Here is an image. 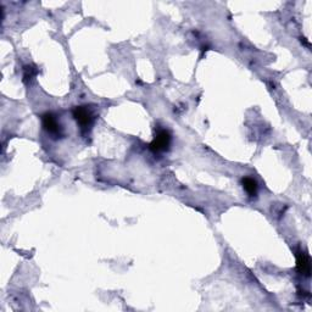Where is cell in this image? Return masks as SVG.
Instances as JSON below:
<instances>
[{"mask_svg": "<svg viewBox=\"0 0 312 312\" xmlns=\"http://www.w3.org/2000/svg\"><path fill=\"white\" fill-rule=\"evenodd\" d=\"M171 140H172V137H171V133L169 131L159 130L156 132L152 142L150 143V149L155 152L167 151V150L170 149Z\"/></svg>", "mask_w": 312, "mask_h": 312, "instance_id": "6da1fadb", "label": "cell"}, {"mask_svg": "<svg viewBox=\"0 0 312 312\" xmlns=\"http://www.w3.org/2000/svg\"><path fill=\"white\" fill-rule=\"evenodd\" d=\"M73 117L82 130H88L94 121V113L88 106H77L73 109Z\"/></svg>", "mask_w": 312, "mask_h": 312, "instance_id": "7a4b0ae2", "label": "cell"}, {"mask_svg": "<svg viewBox=\"0 0 312 312\" xmlns=\"http://www.w3.org/2000/svg\"><path fill=\"white\" fill-rule=\"evenodd\" d=\"M42 124H43L44 130H46L48 133L52 134V136H61L62 128L60 126L58 119L56 116L52 112H47L42 116Z\"/></svg>", "mask_w": 312, "mask_h": 312, "instance_id": "3957f363", "label": "cell"}, {"mask_svg": "<svg viewBox=\"0 0 312 312\" xmlns=\"http://www.w3.org/2000/svg\"><path fill=\"white\" fill-rule=\"evenodd\" d=\"M296 269H298L300 275L305 276V277H310L311 275V261L308 255L300 251L296 255Z\"/></svg>", "mask_w": 312, "mask_h": 312, "instance_id": "277c9868", "label": "cell"}, {"mask_svg": "<svg viewBox=\"0 0 312 312\" xmlns=\"http://www.w3.org/2000/svg\"><path fill=\"white\" fill-rule=\"evenodd\" d=\"M243 187H244L247 193L250 195V197H255L257 194V182L255 181L254 178L251 177H244L242 179Z\"/></svg>", "mask_w": 312, "mask_h": 312, "instance_id": "5b68a950", "label": "cell"}, {"mask_svg": "<svg viewBox=\"0 0 312 312\" xmlns=\"http://www.w3.org/2000/svg\"><path fill=\"white\" fill-rule=\"evenodd\" d=\"M37 73V70L35 68H33L32 66H26L25 67V78L26 80H31V78L34 76V74Z\"/></svg>", "mask_w": 312, "mask_h": 312, "instance_id": "8992f818", "label": "cell"}]
</instances>
